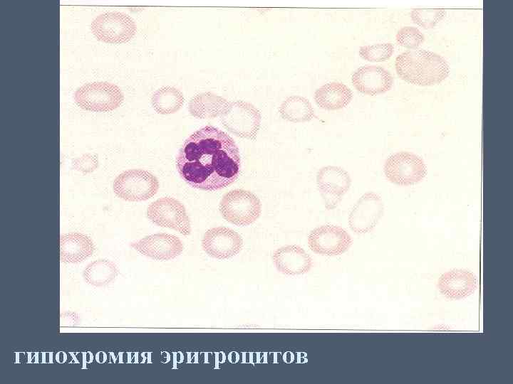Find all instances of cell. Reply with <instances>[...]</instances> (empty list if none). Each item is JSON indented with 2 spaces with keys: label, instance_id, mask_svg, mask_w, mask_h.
I'll use <instances>...</instances> for the list:
<instances>
[{
  "label": "cell",
  "instance_id": "obj_1",
  "mask_svg": "<svg viewBox=\"0 0 513 384\" xmlns=\"http://www.w3.org/2000/svg\"><path fill=\"white\" fill-rule=\"evenodd\" d=\"M176 167L182 180L192 188L218 191L239 177V151L229 135L205 126L186 139L176 157Z\"/></svg>",
  "mask_w": 513,
  "mask_h": 384
},
{
  "label": "cell",
  "instance_id": "obj_2",
  "mask_svg": "<svg viewBox=\"0 0 513 384\" xmlns=\"http://www.w3.org/2000/svg\"><path fill=\"white\" fill-rule=\"evenodd\" d=\"M398 76L408 83L431 86L440 83L450 73L446 60L440 55L426 50L405 51L395 58Z\"/></svg>",
  "mask_w": 513,
  "mask_h": 384
},
{
  "label": "cell",
  "instance_id": "obj_3",
  "mask_svg": "<svg viewBox=\"0 0 513 384\" xmlns=\"http://www.w3.org/2000/svg\"><path fill=\"white\" fill-rule=\"evenodd\" d=\"M219 209L222 218L227 221L237 226H247L255 222L260 216L261 203L252 192L237 188L223 196Z\"/></svg>",
  "mask_w": 513,
  "mask_h": 384
},
{
  "label": "cell",
  "instance_id": "obj_4",
  "mask_svg": "<svg viewBox=\"0 0 513 384\" xmlns=\"http://www.w3.org/2000/svg\"><path fill=\"white\" fill-rule=\"evenodd\" d=\"M123 94L119 87L108 82H93L78 87L74 101L81 109L105 112L118 108L123 102Z\"/></svg>",
  "mask_w": 513,
  "mask_h": 384
},
{
  "label": "cell",
  "instance_id": "obj_5",
  "mask_svg": "<svg viewBox=\"0 0 513 384\" xmlns=\"http://www.w3.org/2000/svg\"><path fill=\"white\" fill-rule=\"evenodd\" d=\"M159 181L152 174L143 169H129L120 174L113 183L114 193L126 201H144L154 196Z\"/></svg>",
  "mask_w": 513,
  "mask_h": 384
},
{
  "label": "cell",
  "instance_id": "obj_6",
  "mask_svg": "<svg viewBox=\"0 0 513 384\" xmlns=\"http://www.w3.org/2000/svg\"><path fill=\"white\" fill-rule=\"evenodd\" d=\"M219 117L224 127L232 134L244 139H256L261 116L252 104L242 100L231 102Z\"/></svg>",
  "mask_w": 513,
  "mask_h": 384
},
{
  "label": "cell",
  "instance_id": "obj_7",
  "mask_svg": "<svg viewBox=\"0 0 513 384\" xmlns=\"http://www.w3.org/2000/svg\"><path fill=\"white\" fill-rule=\"evenodd\" d=\"M90 29L98 40L118 44L129 41L135 36L137 27L129 15L108 11L97 16L91 23Z\"/></svg>",
  "mask_w": 513,
  "mask_h": 384
},
{
  "label": "cell",
  "instance_id": "obj_8",
  "mask_svg": "<svg viewBox=\"0 0 513 384\" xmlns=\"http://www.w3.org/2000/svg\"><path fill=\"white\" fill-rule=\"evenodd\" d=\"M386 178L398 186L414 185L422 181L427 174L423 159L408 151L390 155L384 164Z\"/></svg>",
  "mask_w": 513,
  "mask_h": 384
},
{
  "label": "cell",
  "instance_id": "obj_9",
  "mask_svg": "<svg viewBox=\"0 0 513 384\" xmlns=\"http://www.w3.org/2000/svg\"><path fill=\"white\" fill-rule=\"evenodd\" d=\"M147 217L154 224L173 229L183 235L191 233L190 218L184 205L175 198L162 197L152 202Z\"/></svg>",
  "mask_w": 513,
  "mask_h": 384
},
{
  "label": "cell",
  "instance_id": "obj_10",
  "mask_svg": "<svg viewBox=\"0 0 513 384\" xmlns=\"http://www.w3.org/2000/svg\"><path fill=\"white\" fill-rule=\"evenodd\" d=\"M351 185L349 174L339 166H326L316 174V186L327 210L336 208Z\"/></svg>",
  "mask_w": 513,
  "mask_h": 384
},
{
  "label": "cell",
  "instance_id": "obj_11",
  "mask_svg": "<svg viewBox=\"0 0 513 384\" xmlns=\"http://www.w3.org/2000/svg\"><path fill=\"white\" fill-rule=\"evenodd\" d=\"M353 242L351 235L338 225H323L312 230L308 236V245L314 253L326 256L340 255L346 252Z\"/></svg>",
  "mask_w": 513,
  "mask_h": 384
},
{
  "label": "cell",
  "instance_id": "obj_12",
  "mask_svg": "<svg viewBox=\"0 0 513 384\" xmlns=\"http://www.w3.org/2000/svg\"><path fill=\"white\" fill-rule=\"evenodd\" d=\"M381 197L373 191L364 193L356 203L348 216L350 228L358 234L370 232L383 215Z\"/></svg>",
  "mask_w": 513,
  "mask_h": 384
},
{
  "label": "cell",
  "instance_id": "obj_13",
  "mask_svg": "<svg viewBox=\"0 0 513 384\" xmlns=\"http://www.w3.org/2000/svg\"><path fill=\"white\" fill-rule=\"evenodd\" d=\"M242 236L234 230L214 227L207 230L202 239V247L209 256L224 260L237 255L243 247Z\"/></svg>",
  "mask_w": 513,
  "mask_h": 384
},
{
  "label": "cell",
  "instance_id": "obj_14",
  "mask_svg": "<svg viewBox=\"0 0 513 384\" xmlns=\"http://www.w3.org/2000/svg\"><path fill=\"white\" fill-rule=\"evenodd\" d=\"M130 245L141 255L160 261L177 257L184 249L178 237L165 233L145 236Z\"/></svg>",
  "mask_w": 513,
  "mask_h": 384
},
{
  "label": "cell",
  "instance_id": "obj_15",
  "mask_svg": "<svg viewBox=\"0 0 513 384\" xmlns=\"http://www.w3.org/2000/svg\"><path fill=\"white\" fill-rule=\"evenodd\" d=\"M351 82L360 92L374 96L389 91L393 84V78L381 66L364 65L353 73Z\"/></svg>",
  "mask_w": 513,
  "mask_h": 384
},
{
  "label": "cell",
  "instance_id": "obj_16",
  "mask_svg": "<svg viewBox=\"0 0 513 384\" xmlns=\"http://www.w3.org/2000/svg\"><path fill=\"white\" fill-rule=\"evenodd\" d=\"M272 260L279 272L289 276L306 274L313 266L311 257L296 245L276 249L272 255Z\"/></svg>",
  "mask_w": 513,
  "mask_h": 384
},
{
  "label": "cell",
  "instance_id": "obj_17",
  "mask_svg": "<svg viewBox=\"0 0 513 384\" xmlns=\"http://www.w3.org/2000/svg\"><path fill=\"white\" fill-rule=\"evenodd\" d=\"M477 287V279L470 271L454 269L442 274L438 279L440 293L450 299H461L474 294Z\"/></svg>",
  "mask_w": 513,
  "mask_h": 384
},
{
  "label": "cell",
  "instance_id": "obj_18",
  "mask_svg": "<svg viewBox=\"0 0 513 384\" xmlns=\"http://www.w3.org/2000/svg\"><path fill=\"white\" fill-rule=\"evenodd\" d=\"M95 250L93 240L86 234L70 233L60 237V260L66 263H78L90 257Z\"/></svg>",
  "mask_w": 513,
  "mask_h": 384
},
{
  "label": "cell",
  "instance_id": "obj_19",
  "mask_svg": "<svg viewBox=\"0 0 513 384\" xmlns=\"http://www.w3.org/2000/svg\"><path fill=\"white\" fill-rule=\"evenodd\" d=\"M353 98V92L346 85L341 82H328L314 93L316 105L324 110H337L346 107Z\"/></svg>",
  "mask_w": 513,
  "mask_h": 384
},
{
  "label": "cell",
  "instance_id": "obj_20",
  "mask_svg": "<svg viewBox=\"0 0 513 384\" xmlns=\"http://www.w3.org/2000/svg\"><path fill=\"white\" fill-rule=\"evenodd\" d=\"M229 102L214 93L207 92L193 97L189 103L190 114L199 119H212L220 117L227 110Z\"/></svg>",
  "mask_w": 513,
  "mask_h": 384
},
{
  "label": "cell",
  "instance_id": "obj_21",
  "mask_svg": "<svg viewBox=\"0 0 513 384\" xmlns=\"http://www.w3.org/2000/svg\"><path fill=\"white\" fill-rule=\"evenodd\" d=\"M279 112L281 117L291 122H306L314 117L311 102L304 97L293 95L281 104Z\"/></svg>",
  "mask_w": 513,
  "mask_h": 384
},
{
  "label": "cell",
  "instance_id": "obj_22",
  "mask_svg": "<svg viewBox=\"0 0 513 384\" xmlns=\"http://www.w3.org/2000/svg\"><path fill=\"white\" fill-rule=\"evenodd\" d=\"M118 273V269L113 262L99 259L87 265L83 271V278L89 284L103 287L110 284Z\"/></svg>",
  "mask_w": 513,
  "mask_h": 384
},
{
  "label": "cell",
  "instance_id": "obj_23",
  "mask_svg": "<svg viewBox=\"0 0 513 384\" xmlns=\"http://www.w3.org/2000/svg\"><path fill=\"white\" fill-rule=\"evenodd\" d=\"M185 98L182 92L171 86H164L157 90L151 97V103L156 112L170 114L177 112L183 105Z\"/></svg>",
  "mask_w": 513,
  "mask_h": 384
},
{
  "label": "cell",
  "instance_id": "obj_24",
  "mask_svg": "<svg viewBox=\"0 0 513 384\" xmlns=\"http://www.w3.org/2000/svg\"><path fill=\"white\" fill-rule=\"evenodd\" d=\"M446 15L444 9H414L412 10L410 17L413 21L423 28H432Z\"/></svg>",
  "mask_w": 513,
  "mask_h": 384
},
{
  "label": "cell",
  "instance_id": "obj_25",
  "mask_svg": "<svg viewBox=\"0 0 513 384\" xmlns=\"http://www.w3.org/2000/svg\"><path fill=\"white\" fill-rule=\"evenodd\" d=\"M394 46L390 43H377L364 46L360 48V56L370 62H383L388 60L393 55Z\"/></svg>",
  "mask_w": 513,
  "mask_h": 384
},
{
  "label": "cell",
  "instance_id": "obj_26",
  "mask_svg": "<svg viewBox=\"0 0 513 384\" xmlns=\"http://www.w3.org/2000/svg\"><path fill=\"white\" fill-rule=\"evenodd\" d=\"M395 39L403 47L417 48L424 42L425 36L416 27L405 26L398 31Z\"/></svg>",
  "mask_w": 513,
  "mask_h": 384
},
{
  "label": "cell",
  "instance_id": "obj_27",
  "mask_svg": "<svg viewBox=\"0 0 513 384\" xmlns=\"http://www.w3.org/2000/svg\"><path fill=\"white\" fill-rule=\"evenodd\" d=\"M73 167L82 174H88L94 171L98 166V160L95 155L86 154L74 159Z\"/></svg>",
  "mask_w": 513,
  "mask_h": 384
}]
</instances>
